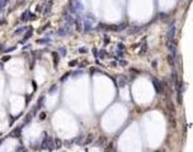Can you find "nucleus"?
<instances>
[{
    "label": "nucleus",
    "mask_w": 193,
    "mask_h": 152,
    "mask_svg": "<svg viewBox=\"0 0 193 152\" xmlns=\"http://www.w3.org/2000/svg\"><path fill=\"white\" fill-rule=\"evenodd\" d=\"M158 152H164V151H158Z\"/></svg>",
    "instance_id": "f257e3e1"
}]
</instances>
